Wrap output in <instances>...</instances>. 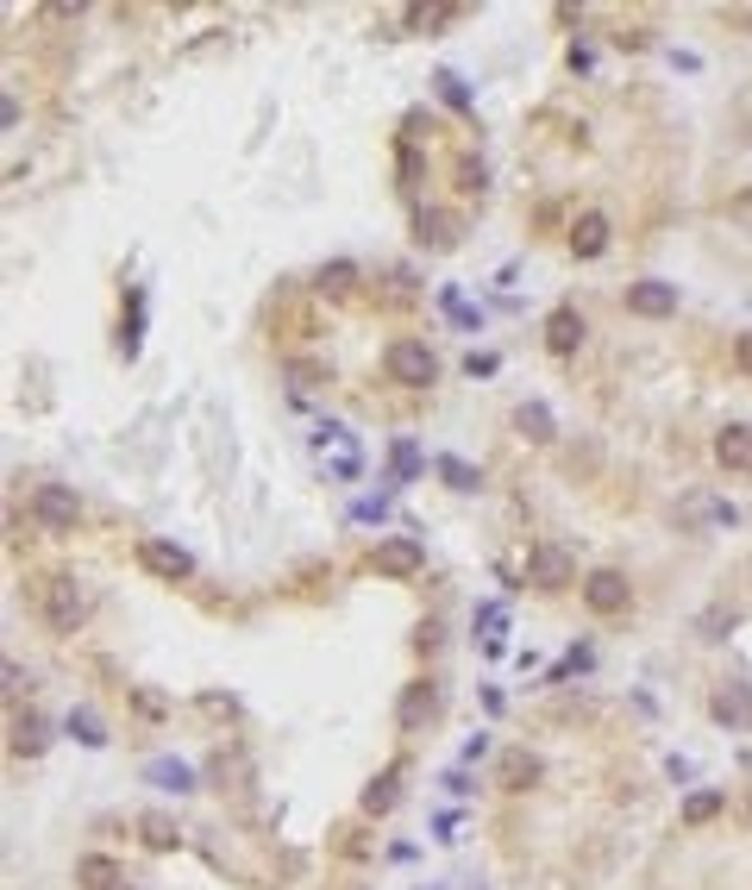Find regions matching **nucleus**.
<instances>
[{
    "label": "nucleus",
    "instance_id": "21",
    "mask_svg": "<svg viewBox=\"0 0 752 890\" xmlns=\"http://www.w3.org/2000/svg\"><path fill=\"white\" fill-rule=\"evenodd\" d=\"M145 784H157V791H194V772L189 765H182V759H151V765H145Z\"/></svg>",
    "mask_w": 752,
    "mask_h": 890
},
{
    "label": "nucleus",
    "instance_id": "11",
    "mask_svg": "<svg viewBox=\"0 0 752 890\" xmlns=\"http://www.w3.org/2000/svg\"><path fill=\"white\" fill-rule=\"evenodd\" d=\"M583 332H590V327H583V314L571 308V301L546 314V351H552V358H571V351L583 346Z\"/></svg>",
    "mask_w": 752,
    "mask_h": 890
},
{
    "label": "nucleus",
    "instance_id": "22",
    "mask_svg": "<svg viewBox=\"0 0 752 890\" xmlns=\"http://www.w3.org/2000/svg\"><path fill=\"white\" fill-rule=\"evenodd\" d=\"M314 289H320V295H351V289H358V264H351V257H332V264H320Z\"/></svg>",
    "mask_w": 752,
    "mask_h": 890
},
{
    "label": "nucleus",
    "instance_id": "28",
    "mask_svg": "<svg viewBox=\"0 0 752 890\" xmlns=\"http://www.w3.org/2000/svg\"><path fill=\"white\" fill-rule=\"evenodd\" d=\"M433 82H439L445 107H458V114H470V88H464V82H458V70H439V76H433Z\"/></svg>",
    "mask_w": 752,
    "mask_h": 890
},
{
    "label": "nucleus",
    "instance_id": "8",
    "mask_svg": "<svg viewBox=\"0 0 752 890\" xmlns=\"http://www.w3.org/2000/svg\"><path fill=\"white\" fill-rule=\"evenodd\" d=\"M458 239H464L458 213H445V208H421V213H414V245H421V252H452Z\"/></svg>",
    "mask_w": 752,
    "mask_h": 890
},
{
    "label": "nucleus",
    "instance_id": "10",
    "mask_svg": "<svg viewBox=\"0 0 752 890\" xmlns=\"http://www.w3.org/2000/svg\"><path fill=\"white\" fill-rule=\"evenodd\" d=\"M627 314H639V320H665V314H677V283H658V276L634 283V289H627Z\"/></svg>",
    "mask_w": 752,
    "mask_h": 890
},
{
    "label": "nucleus",
    "instance_id": "19",
    "mask_svg": "<svg viewBox=\"0 0 752 890\" xmlns=\"http://www.w3.org/2000/svg\"><path fill=\"white\" fill-rule=\"evenodd\" d=\"M76 884L82 890H119L126 884V871H119L107 852H88V859H76Z\"/></svg>",
    "mask_w": 752,
    "mask_h": 890
},
{
    "label": "nucleus",
    "instance_id": "23",
    "mask_svg": "<svg viewBox=\"0 0 752 890\" xmlns=\"http://www.w3.org/2000/svg\"><path fill=\"white\" fill-rule=\"evenodd\" d=\"M721 815V791H690L684 796V828H709Z\"/></svg>",
    "mask_w": 752,
    "mask_h": 890
},
{
    "label": "nucleus",
    "instance_id": "32",
    "mask_svg": "<svg viewBox=\"0 0 752 890\" xmlns=\"http://www.w3.org/2000/svg\"><path fill=\"white\" fill-rule=\"evenodd\" d=\"M201 709H208V716H239V702H232V697H213V690H208V697H201Z\"/></svg>",
    "mask_w": 752,
    "mask_h": 890
},
{
    "label": "nucleus",
    "instance_id": "9",
    "mask_svg": "<svg viewBox=\"0 0 752 890\" xmlns=\"http://www.w3.org/2000/svg\"><path fill=\"white\" fill-rule=\"evenodd\" d=\"M709 716L721 721V728H733V734H740V728H752V684H714V697H709Z\"/></svg>",
    "mask_w": 752,
    "mask_h": 890
},
{
    "label": "nucleus",
    "instance_id": "20",
    "mask_svg": "<svg viewBox=\"0 0 752 890\" xmlns=\"http://www.w3.org/2000/svg\"><path fill=\"white\" fill-rule=\"evenodd\" d=\"M138 840H145L151 852H170V847H182V828H176L163 809H145L138 815Z\"/></svg>",
    "mask_w": 752,
    "mask_h": 890
},
{
    "label": "nucleus",
    "instance_id": "14",
    "mask_svg": "<svg viewBox=\"0 0 752 890\" xmlns=\"http://www.w3.org/2000/svg\"><path fill=\"white\" fill-rule=\"evenodd\" d=\"M7 746H13V759H39L44 746H51V728H44V716H13V728H7Z\"/></svg>",
    "mask_w": 752,
    "mask_h": 890
},
{
    "label": "nucleus",
    "instance_id": "29",
    "mask_svg": "<svg viewBox=\"0 0 752 890\" xmlns=\"http://www.w3.org/2000/svg\"><path fill=\"white\" fill-rule=\"evenodd\" d=\"M70 734H76L82 746H107V734H100V721L88 716V709H76V716H70Z\"/></svg>",
    "mask_w": 752,
    "mask_h": 890
},
{
    "label": "nucleus",
    "instance_id": "24",
    "mask_svg": "<svg viewBox=\"0 0 752 890\" xmlns=\"http://www.w3.org/2000/svg\"><path fill=\"white\" fill-rule=\"evenodd\" d=\"M477 627H483V639H489V653L501 646V627H508V608L501 602H483L477 608Z\"/></svg>",
    "mask_w": 752,
    "mask_h": 890
},
{
    "label": "nucleus",
    "instance_id": "35",
    "mask_svg": "<svg viewBox=\"0 0 752 890\" xmlns=\"http://www.w3.org/2000/svg\"><path fill=\"white\" fill-rule=\"evenodd\" d=\"M740 822H746V834H752V784H746V796H740Z\"/></svg>",
    "mask_w": 752,
    "mask_h": 890
},
{
    "label": "nucleus",
    "instance_id": "16",
    "mask_svg": "<svg viewBox=\"0 0 752 890\" xmlns=\"http://www.w3.org/2000/svg\"><path fill=\"white\" fill-rule=\"evenodd\" d=\"M439 716V684L433 678H421V684H407V697H402V728L414 734L421 721H433Z\"/></svg>",
    "mask_w": 752,
    "mask_h": 890
},
{
    "label": "nucleus",
    "instance_id": "2",
    "mask_svg": "<svg viewBox=\"0 0 752 890\" xmlns=\"http://www.w3.org/2000/svg\"><path fill=\"white\" fill-rule=\"evenodd\" d=\"M39 615L57 627V634H76L82 615H88V596L76 590V578H44L39 583Z\"/></svg>",
    "mask_w": 752,
    "mask_h": 890
},
{
    "label": "nucleus",
    "instance_id": "36",
    "mask_svg": "<svg viewBox=\"0 0 752 890\" xmlns=\"http://www.w3.org/2000/svg\"><path fill=\"white\" fill-rule=\"evenodd\" d=\"M339 890H364V884H339Z\"/></svg>",
    "mask_w": 752,
    "mask_h": 890
},
{
    "label": "nucleus",
    "instance_id": "3",
    "mask_svg": "<svg viewBox=\"0 0 752 890\" xmlns=\"http://www.w3.org/2000/svg\"><path fill=\"white\" fill-rule=\"evenodd\" d=\"M32 521L44 527V533H76L82 521V502L70 484H39L32 489Z\"/></svg>",
    "mask_w": 752,
    "mask_h": 890
},
{
    "label": "nucleus",
    "instance_id": "33",
    "mask_svg": "<svg viewBox=\"0 0 752 890\" xmlns=\"http://www.w3.org/2000/svg\"><path fill=\"white\" fill-rule=\"evenodd\" d=\"M733 364H740V370H746V377H752V327L740 332V339H733Z\"/></svg>",
    "mask_w": 752,
    "mask_h": 890
},
{
    "label": "nucleus",
    "instance_id": "26",
    "mask_svg": "<svg viewBox=\"0 0 752 890\" xmlns=\"http://www.w3.org/2000/svg\"><path fill=\"white\" fill-rule=\"evenodd\" d=\"M389 465H395V484H407V477H421V452H414V439H395V452H389Z\"/></svg>",
    "mask_w": 752,
    "mask_h": 890
},
{
    "label": "nucleus",
    "instance_id": "12",
    "mask_svg": "<svg viewBox=\"0 0 752 890\" xmlns=\"http://www.w3.org/2000/svg\"><path fill=\"white\" fill-rule=\"evenodd\" d=\"M608 213H578V226H571V257H583V264H590V257H602L608 252Z\"/></svg>",
    "mask_w": 752,
    "mask_h": 890
},
{
    "label": "nucleus",
    "instance_id": "31",
    "mask_svg": "<svg viewBox=\"0 0 752 890\" xmlns=\"http://www.w3.org/2000/svg\"><path fill=\"white\" fill-rule=\"evenodd\" d=\"M464 370H470V377H496V351H470Z\"/></svg>",
    "mask_w": 752,
    "mask_h": 890
},
{
    "label": "nucleus",
    "instance_id": "7",
    "mask_svg": "<svg viewBox=\"0 0 752 890\" xmlns=\"http://www.w3.org/2000/svg\"><path fill=\"white\" fill-rule=\"evenodd\" d=\"M138 564H145L151 578H163V583L194 578V559H189V552H182L176 540H145V545H138Z\"/></svg>",
    "mask_w": 752,
    "mask_h": 890
},
{
    "label": "nucleus",
    "instance_id": "34",
    "mask_svg": "<svg viewBox=\"0 0 752 890\" xmlns=\"http://www.w3.org/2000/svg\"><path fill=\"white\" fill-rule=\"evenodd\" d=\"M464 189H470V194H483V189H489V182H483V163H470V157H464Z\"/></svg>",
    "mask_w": 752,
    "mask_h": 890
},
{
    "label": "nucleus",
    "instance_id": "30",
    "mask_svg": "<svg viewBox=\"0 0 752 890\" xmlns=\"http://www.w3.org/2000/svg\"><path fill=\"white\" fill-rule=\"evenodd\" d=\"M439 301H445V314H452V320H458V327H483V314H477V308H470V301H464V295H458V289H445V295H439Z\"/></svg>",
    "mask_w": 752,
    "mask_h": 890
},
{
    "label": "nucleus",
    "instance_id": "18",
    "mask_svg": "<svg viewBox=\"0 0 752 890\" xmlns=\"http://www.w3.org/2000/svg\"><path fill=\"white\" fill-rule=\"evenodd\" d=\"M515 426H521V439H533V445L559 439V421H552V407H546V402H521V407H515Z\"/></svg>",
    "mask_w": 752,
    "mask_h": 890
},
{
    "label": "nucleus",
    "instance_id": "25",
    "mask_svg": "<svg viewBox=\"0 0 752 890\" xmlns=\"http://www.w3.org/2000/svg\"><path fill=\"white\" fill-rule=\"evenodd\" d=\"M439 477H445V484H452V489H464V496H470V489L483 484V470H470V465H464V458H439Z\"/></svg>",
    "mask_w": 752,
    "mask_h": 890
},
{
    "label": "nucleus",
    "instance_id": "5",
    "mask_svg": "<svg viewBox=\"0 0 752 890\" xmlns=\"http://www.w3.org/2000/svg\"><path fill=\"white\" fill-rule=\"evenodd\" d=\"M370 571H377V578H421V571H426L421 540H407V533H395V540H377V552H370Z\"/></svg>",
    "mask_w": 752,
    "mask_h": 890
},
{
    "label": "nucleus",
    "instance_id": "15",
    "mask_svg": "<svg viewBox=\"0 0 752 890\" xmlns=\"http://www.w3.org/2000/svg\"><path fill=\"white\" fill-rule=\"evenodd\" d=\"M714 465L752 470V426H721V433H714Z\"/></svg>",
    "mask_w": 752,
    "mask_h": 890
},
{
    "label": "nucleus",
    "instance_id": "4",
    "mask_svg": "<svg viewBox=\"0 0 752 890\" xmlns=\"http://www.w3.org/2000/svg\"><path fill=\"white\" fill-rule=\"evenodd\" d=\"M527 583H533V590H564V583H578V559H571L564 545L540 540L527 552Z\"/></svg>",
    "mask_w": 752,
    "mask_h": 890
},
{
    "label": "nucleus",
    "instance_id": "6",
    "mask_svg": "<svg viewBox=\"0 0 752 890\" xmlns=\"http://www.w3.org/2000/svg\"><path fill=\"white\" fill-rule=\"evenodd\" d=\"M583 602H590V615H627L634 583L621 578V571H590L583 578Z\"/></svg>",
    "mask_w": 752,
    "mask_h": 890
},
{
    "label": "nucleus",
    "instance_id": "17",
    "mask_svg": "<svg viewBox=\"0 0 752 890\" xmlns=\"http://www.w3.org/2000/svg\"><path fill=\"white\" fill-rule=\"evenodd\" d=\"M402 803V765H383V772L364 784V815H389Z\"/></svg>",
    "mask_w": 752,
    "mask_h": 890
},
{
    "label": "nucleus",
    "instance_id": "13",
    "mask_svg": "<svg viewBox=\"0 0 752 890\" xmlns=\"http://www.w3.org/2000/svg\"><path fill=\"white\" fill-rule=\"evenodd\" d=\"M496 784L501 791H533V784H540V759L527 753V746H508L501 765H496Z\"/></svg>",
    "mask_w": 752,
    "mask_h": 890
},
{
    "label": "nucleus",
    "instance_id": "27",
    "mask_svg": "<svg viewBox=\"0 0 752 890\" xmlns=\"http://www.w3.org/2000/svg\"><path fill=\"white\" fill-rule=\"evenodd\" d=\"M452 20H464V7H407V25H452Z\"/></svg>",
    "mask_w": 752,
    "mask_h": 890
},
{
    "label": "nucleus",
    "instance_id": "1",
    "mask_svg": "<svg viewBox=\"0 0 752 890\" xmlns=\"http://www.w3.org/2000/svg\"><path fill=\"white\" fill-rule=\"evenodd\" d=\"M383 370H389V383H402V389H433L439 383V358H433L421 339H389Z\"/></svg>",
    "mask_w": 752,
    "mask_h": 890
}]
</instances>
